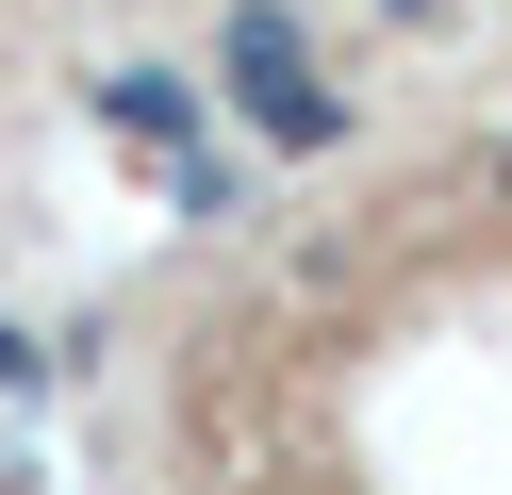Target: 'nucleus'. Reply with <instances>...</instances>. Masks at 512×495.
Segmentation results:
<instances>
[{
    "instance_id": "39448f33",
    "label": "nucleus",
    "mask_w": 512,
    "mask_h": 495,
    "mask_svg": "<svg viewBox=\"0 0 512 495\" xmlns=\"http://www.w3.org/2000/svg\"><path fill=\"white\" fill-rule=\"evenodd\" d=\"M496 198H512V149H496Z\"/></svg>"
},
{
    "instance_id": "f257e3e1",
    "label": "nucleus",
    "mask_w": 512,
    "mask_h": 495,
    "mask_svg": "<svg viewBox=\"0 0 512 495\" xmlns=\"http://www.w3.org/2000/svg\"><path fill=\"white\" fill-rule=\"evenodd\" d=\"M215 99H232L265 149H298V165H314V149H347V83L314 66V33L281 17V0H232V83H215Z\"/></svg>"
},
{
    "instance_id": "f03ea898",
    "label": "nucleus",
    "mask_w": 512,
    "mask_h": 495,
    "mask_svg": "<svg viewBox=\"0 0 512 495\" xmlns=\"http://www.w3.org/2000/svg\"><path fill=\"white\" fill-rule=\"evenodd\" d=\"M83 116H100V132H133V149H199L215 83H182V66H100V83H83Z\"/></svg>"
},
{
    "instance_id": "7ed1b4c3",
    "label": "nucleus",
    "mask_w": 512,
    "mask_h": 495,
    "mask_svg": "<svg viewBox=\"0 0 512 495\" xmlns=\"http://www.w3.org/2000/svg\"><path fill=\"white\" fill-rule=\"evenodd\" d=\"M0 396H50V347H34L17 314H0Z\"/></svg>"
},
{
    "instance_id": "20e7f679",
    "label": "nucleus",
    "mask_w": 512,
    "mask_h": 495,
    "mask_svg": "<svg viewBox=\"0 0 512 495\" xmlns=\"http://www.w3.org/2000/svg\"><path fill=\"white\" fill-rule=\"evenodd\" d=\"M380 17H446V0H380Z\"/></svg>"
}]
</instances>
